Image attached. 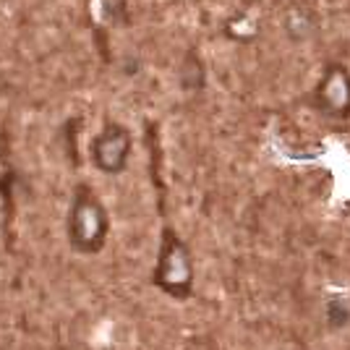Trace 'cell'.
Here are the masks:
<instances>
[{"label": "cell", "instance_id": "cell-3", "mask_svg": "<svg viewBox=\"0 0 350 350\" xmlns=\"http://www.w3.org/2000/svg\"><path fill=\"white\" fill-rule=\"evenodd\" d=\"M311 105L324 118L348 120L350 118V68L345 63H327L317 87L311 92Z\"/></svg>", "mask_w": 350, "mask_h": 350}, {"label": "cell", "instance_id": "cell-8", "mask_svg": "<svg viewBox=\"0 0 350 350\" xmlns=\"http://www.w3.org/2000/svg\"><path fill=\"white\" fill-rule=\"evenodd\" d=\"M348 317H350L348 308L342 306L337 298H332V301L327 304V319H329V324H332V327H342V324L348 321Z\"/></svg>", "mask_w": 350, "mask_h": 350}, {"label": "cell", "instance_id": "cell-2", "mask_svg": "<svg viewBox=\"0 0 350 350\" xmlns=\"http://www.w3.org/2000/svg\"><path fill=\"white\" fill-rule=\"evenodd\" d=\"M152 282H154V288H160L165 295H170L175 301H189L193 295V282H196L193 254H191L189 243L175 233L173 228L162 230Z\"/></svg>", "mask_w": 350, "mask_h": 350}, {"label": "cell", "instance_id": "cell-7", "mask_svg": "<svg viewBox=\"0 0 350 350\" xmlns=\"http://www.w3.org/2000/svg\"><path fill=\"white\" fill-rule=\"evenodd\" d=\"M186 68L191 71V76L183 81V87L186 89H204V79H206L204 66H202V60H199V55H196L193 50H191L189 58H186Z\"/></svg>", "mask_w": 350, "mask_h": 350}, {"label": "cell", "instance_id": "cell-4", "mask_svg": "<svg viewBox=\"0 0 350 350\" xmlns=\"http://www.w3.org/2000/svg\"><path fill=\"white\" fill-rule=\"evenodd\" d=\"M131 131L120 123H105V129L92 142V162L105 175H120L131 157Z\"/></svg>", "mask_w": 350, "mask_h": 350}, {"label": "cell", "instance_id": "cell-1", "mask_svg": "<svg viewBox=\"0 0 350 350\" xmlns=\"http://www.w3.org/2000/svg\"><path fill=\"white\" fill-rule=\"evenodd\" d=\"M110 235V215L94 189L76 186L66 215V238L76 254H100Z\"/></svg>", "mask_w": 350, "mask_h": 350}, {"label": "cell", "instance_id": "cell-5", "mask_svg": "<svg viewBox=\"0 0 350 350\" xmlns=\"http://www.w3.org/2000/svg\"><path fill=\"white\" fill-rule=\"evenodd\" d=\"M282 29L293 42H306L319 29V14L306 3H291L282 14Z\"/></svg>", "mask_w": 350, "mask_h": 350}, {"label": "cell", "instance_id": "cell-6", "mask_svg": "<svg viewBox=\"0 0 350 350\" xmlns=\"http://www.w3.org/2000/svg\"><path fill=\"white\" fill-rule=\"evenodd\" d=\"M262 31V24L256 16H251L248 11H238L228 18L225 24V34L233 40V42H254Z\"/></svg>", "mask_w": 350, "mask_h": 350}]
</instances>
